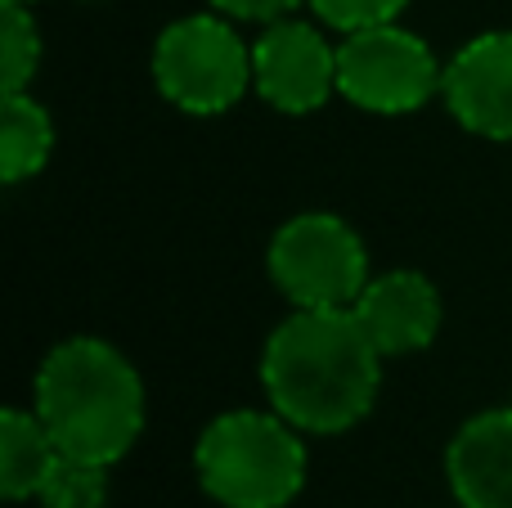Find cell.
Segmentation results:
<instances>
[{"label":"cell","mask_w":512,"mask_h":508,"mask_svg":"<svg viewBox=\"0 0 512 508\" xmlns=\"http://www.w3.org/2000/svg\"><path fill=\"white\" fill-rule=\"evenodd\" d=\"M261 392L306 437H342L382 392V351L351 311H292L261 347Z\"/></svg>","instance_id":"1"},{"label":"cell","mask_w":512,"mask_h":508,"mask_svg":"<svg viewBox=\"0 0 512 508\" xmlns=\"http://www.w3.org/2000/svg\"><path fill=\"white\" fill-rule=\"evenodd\" d=\"M32 410L50 428L59 455L113 468L144 437L149 392L122 347L95 333H72L36 365Z\"/></svg>","instance_id":"2"},{"label":"cell","mask_w":512,"mask_h":508,"mask_svg":"<svg viewBox=\"0 0 512 508\" xmlns=\"http://www.w3.org/2000/svg\"><path fill=\"white\" fill-rule=\"evenodd\" d=\"M194 473L221 508H288L310 473L306 432L270 405H234L198 432Z\"/></svg>","instance_id":"3"},{"label":"cell","mask_w":512,"mask_h":508,"mask_svg":"<svg viewBox=\"0 0 512 508\" xmlns=\"http://www.w3.org/2000/svg\"><path fill=\"white\" fill-rule=\"evenodd\" d=\"M153 86L189 117H221L252 90V41L216 9L171 18L153 41Z\"/></svg>","instance_id":"4"},{"label":"cell","mask_w":512,"mask_h":508,"mask_svg":"<svg viewBox=\"0 0 512 508\" xmlns=\"http://www.w3.org/2000/svg\"><path fill=\"white\" fill-rule=\"evenodd\" d=\"M265 275L292 311H351L373 279L369 243L337 212H297L270 234Z\"/></svg>","instance_id":"5"},{"label":"cell","mask_w":512,"mask_h":508,"mask_svg":"<svg viewBox=\"0 0 512 508\" xmlns=\"http://www.w3.org/2000/svg\"><path fill=\"white\" fill-rule=\"evenodd\" d=\"M445 63L405 23L346 32L337 41V95L373 117H409L441 99Z\"/></svg>","instance_id":"6"},{"label":"cell","mask_w":512,"mask_h":508,"mask_svg":"<svg viewBox=\"0 0 512 508\" xmlns=\"http://www.w3.org/2000/svg\"><path fill=\"white\" fill-rule=\"evenodd\" d=\"M252 90L274 113H319L337 95V41H328V27L297 14L261 23L252 41Z\"/></svg>","instance_id":"7"},{"label":"cell","mask_w":512,"mask_h":508,"mask_svg":"<svg viewBox=\"0 0 512 508\" xmlns=\"http://www.w3.org/2000/svg\"><path fill=\"white\" fill-rule=\"evenodd\" d=\"M441 104L468 135L512 144V27H495L445 59Z\"/></svg>","instance_id":"8"},{"label":"cell","mask_w":512,"mask_h":508,"mask_svg":"<svg viewBox=\"0 0 512 508\" xmlns=\"http://www.w3.org/2000/svg\"><path fill=\"white\" fill-rule=\"evenodd\" d=\"M351 315L369 333L373 347L382 351V360H400L418 356L436 342L445 324V302L441 288L423 270H382L355 297Z\"/></svg>","instance_id":"9"},{"label":"cell","mask_w":512,"mask_h":508,"mask_svg":"<svg viewBox=\"0 0 512 508\" xmlns=\"http://www.w3.org/2000/svg\"><path fill=\"white\" fill-rule=\"evenodd\" d=\"M445 482L459 508H512V405L459 423L445 446Z\"/></svg>","instance_id":"10"},{"label":"cell","mask_w":512,"mask_h":508,"mask_svg":"<svg viewBox=\"0 0 512 508\" xmlns=\"http://www.w3.org/2000/svg\"><path fill=\"white\" fill-rule=\"evenodd\" d=\"M54 464H59V446L41 414L32 405H5L0 410V495L9 504L36 500Z\"/></svg>","instance_id":"11"},{"label":"cell","mask_w":512,"mask_h":508,"mask_svg":"<svg viewBox=\"0 0 512 508\" xmlns=\"http://www.w3.org/2000/svg\"><path fill=\"white\" fill-rule=\"evenodd\" d=\"M54 153V117L32 90L0 99V180L23 185L41 176Z\"/></svg>","instance_id":"12"},{"label":"cell","mask_w":512,"mask_h":508,"mask_svg":"<svg viewBox=\"0 0 512 508\" xmlns=\"http://www.w3.org/2000/svg\"><path fill=\"white\" fill-rule=\"evenodd\" d=\"M41 23H36L32 5H18V0H0V90L18 95V90H32L36 72H41Z\"/></svg>","instance_id":"13"},{"label":"cell","mask_w":512,"mask_h":508,"mask_svg":"<svg viewBox=\"0 0 512 508\" xmlns=\"http://www.w3.org/2000/svg\"><path fill=\"white\" fill-rule=\"evenodd\" d=\"M41 508H104L108 504V468L86 464V459L59 455V464L50 468V477L36 491Z\"/></svg>","instance_id":"14"},{"label":"cell","mask_w":512,"mask_h":508,"mask_svg":"<svg viewBox=\"0 0 512 508\" xmlns=\"http://www.w3.org/2000/svg\"><path fill=\"white\" fill-rule=\"evenodd\" d=\"M306 9L328 27V32H364V27L400 23L409 0H306Z\"/></svg>","instance_id":"15"},{"label":"cell","mask_w":512,"mask_h":508,"mask_svg":"<svg viewBox=\"0 0 512 508\" xmlns=\"http://www.w3.org/2000/svg\"><path fill=\"white\" fill-rule=\"evenodd\" d=\"M306 0H207V9L234 18V23H274L283 14H297Z\"/></svg>","instance_id":"16"},{"label":"cell","mask_w":512,"mask_h":508,"mask_svg":"<svg viewBox=\"0 0 512 508\" xmlns=\"http://www.w3.org/2000/svg\"><path fill=\"white\" fill-rule=\"evenodd\" d=\"M77 5H104V0H77Z\"/></svg>","instance_id":"17"},{"label":"cell","mask_w":512,"mask_h":508,"mask_svg":"<svg viewBox=\"0 0 512 508\" xmlns=\"http://www.w3.org/2000/svg\"><path fill=\"white\" fill-rule=\"evenodd\" d=\"M18 5H41V0H18Z\"/></svg>","instance_id":"18"}]
</instances>
